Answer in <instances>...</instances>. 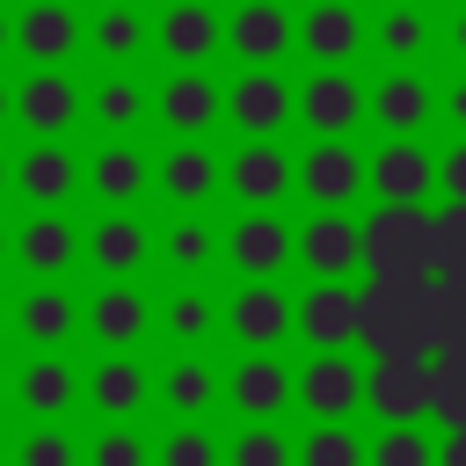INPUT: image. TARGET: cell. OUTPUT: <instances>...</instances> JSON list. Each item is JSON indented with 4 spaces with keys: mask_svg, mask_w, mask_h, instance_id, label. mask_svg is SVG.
<instances>
[{
    "mask_svg": "<svg viewBox=\"0 0 466 466\" xmlns=\"http://www.w3.org/2000/svg\"><path fill=\"white\" fill-rule=\"evenodd\" d=\"M357 240H364V277H386V284L437 277V218H430V204H371V211H357Z\"/></svg>",
    "mask_w": 466,
    "mask_h": 466,
    "instance_id": "1",
    "label": "cell"
},
{
    "mask_svg": "<svg viewBox=\"0 0 466 466\" xmlns=\"http://www.w3.org/2000/svg\"><path fill=\"white\" fill-rule=\"evenodd\" d=\"M371 138H437V66H364Z\"/></svg>",
    "mask_w": 466,
    "mask_h": 466,
    "instance_id": "2",
    "label": "cell"
},
{
    "mask_svg": "<svg viewBox=\"0 0 466 466\" xmlns=\"http://www.w3.org/2000/svg\"><path fill=\"white\" fill-rule=\"evenodd\" d=\"M291 124L306 138H364V66H306L291 80Z\"/></svg>",
    "mask_w": 466,
    "mask_h": 466,
    "instance_id": "3",
    "label": "cell"
},
{
    "mask_svg": "<svg viewBox=\"0 0 466 466\" xmlns=\"http://www.w3.org/2000/svg\"><path fill=\"white\" fill-rule=\"evenodd\" d=\"M357 350L364 357H430L422 342V284H386V277H357Z\"/></svg>",
    "mask_w": 466,
    "mask_h": 466,
    "instance_id": "4",
    "label": "cell"
},
{
    "mask_svg": "<svg viewBox=\"0 0 466 466\" xmlns=\"http://www.w3.org/2000/svg\"><path fill=\"white\" fill-rule=\"evenodd\" d=\"M291 197H306V211H357L364 204V138H306L291 153Z\"/></svg>",
    "mask_w": 466,
    "mask_h": 466,
    "instance_id": "5",
    "label": "cell"
},
{
    "mask_svg": "<svg viewBox=\"0 0 466 466\" xmlns=\"http://www.w3.org/2000/svg\"><path fill=\"white\" fill-rule=\"evenodd\" d=\"M218 124L233 138H284L291 131V73L284 66H233V80H218Z\"/></svg>",
    "mask_w": 466,
    "mask_h": 466,
    "instance_id": "6",
    "label": "cell"
},
{
    "mask_svg": "<svg viewBox=\"0 0 466 466\" xmlns=\"http://www.w3.org/2000/svg\"><path fill=\"white\" fill-rule=\"evenodd\" d=\"M364 66H437V0H364Z\"/></svg>",
    "mask_w": 466,
    "mask_h": 466,
    "instance_id": "7",
    "label": "cell"
},
{
    "mask_svg": "<svg viewBox=\"0 0 466 466\" xmlns=\"http://www.w3.org/2000/svg\"><path fill=\"white\" fill-rule=\"evenodd\" d=\"M364 204H437V138H371Z\"/></svg>",
    "mask_w": 466,
    "mask_h": 466,
    "instance_id": "8",
    "label": "cell"
},
{
    "mask_svg": "<svg viewBox=\"0 0 466 466\" xmlns=\"http://www.w3.org/2000/svg\"><path fill=\"white\" fill-rule=\"evenodd\" d=\"M291 408H306L313 422H350L364 408V357L357 350H306V364H291Z\"/></svg>",
    "mask_w": 466,
    "mask_h": 466,
    "instance_id": "9",
    "label": "cell"
},
{
    "mask_svg": "<svg viewBox=\"0 0 466 466\" xmlns=\"http://www.w3.org/2000/svg\"><path fill=\"white\" fill-rule=\"evenodd\" d=\"M291 58L306 66H364V0H299Z\"/></svg>",
    "mask_w": 466,
    "mask_h": 466,
    "instance_id": "10",
    "label": "cell"
},
{
    "mask_svg": "<svg viewBox=\"0 0 466 466\" xmlns=\"http://www.w3.org/2000/svg\"><path fill=\"white\" fill-rule=\"evenodd\" d=\"M218 335H233L240 350H284L291 342V291H284V277H240L218 299Z\"/></svg>",
    "mask_w": 466,
    "mask_h": 466,
    "instance_id": "11",
    "label": "cell"
},
{
    "mask_svg": "<svg viewBox=\"0 0 466 466\" xmlns=\"http://www.w3.org/2000/svg\"><path fill=\"white\" fill-rule=\"evenodd\" d=\"M291 269H306V277H335V284H357V277H364L357 211H306V218H291Z\"/></svg>",
    "mask_w": 466,
    "mask_h": 466,
    "instance_id": "12",
    "label": "cell"
},
{
    "mask_svg": "<svg viewBox=\"0 0 466 466\" xmlns=\"http://www.w3.org/2000/svg\"><path fill=\"white\" fill-rule=\"evenodd\" d=\"M153 189L175 211H211L226 197V153L211 138H167V153H153Z\"/></svg>",
    "mask_w": 466,
    "mask_h": 466,
    "instance_id": "13",
    "label": "cell"
},
{
    "mask_svg": "<svg viewBox=\"0 0 466 466\" xmlns=\"http://www.w3.org/2000/svg\"><path fill=\"white\" fill-rule=\"evenodd\" d=\"M153 51L167 66H218L226 58V7L218 0H167L153 15Z\"/></svg>",
    "mask_w": 466,
    "mask_h": 466,
    "instance_id": "14",
    "label": "cell"
},
{
    "mask_svg": "<svg viewBox=\"0 0 466 466\" xmlns=\"http://www.w3.org/2000/svg\"><path fill=\"white\" fill-rule=\"evenodd\" d=\"M153 124L167 138H211L218 131V73L211 66H167L153 80Z\"/></svg>",
    "mask_w": 466,
    "mask_h": 466,
    "instance_id": "15",
    "label": "cell"
},
{
    "mask_svg": "<svg viewBox=\"0 0 466 466\" xmlns=\"http://www.w3.org/2000/svg\"><path fill=\"white\" fill-rule=\"evenodd\" d=\"M226 197L240 211H284L291 204V146L284 138H240L226 153Z\"/></svg>",
    "mask_w": 466,
    "mask_h": 466,
    "instance_id": "16",
    "label": "cell"
},
{
    "mask_svg": "<svg viewBox=\"0 0 466 466\" xmlns=\"http://www.w3.org/2000/svg\"><path fill=\"white\" fill-rule=\"evenodd\" d=\"M218 400L240 415V422H277L291 408V364L284 350H240L218 379Z\"/></svg>",
    "mask_w": 466,
    "mask_h": 466,
    "instance_id": "17",
    "label": "cell"
},
{
    "mask_svg": "<svg viewBox=\"0 0 466 466\" xmlns=\"http://www.w3.org/2000/svg\"><path fill=\"white\" fill-rule=\"evenodd\" d=\"M7 116L29 131V138H66L80 124V80L66 66H29L22 87H7Z\"/></svg>",
    "mask_w": 466,
    "mask_h": 466,
    "instance_id": "18",
    "label": "cell"
},
{
    "mask_svg": "<svg viewBox=\"0 0 466 466\" xmlns=\"http://www.w3.org/2000/svg\"><path fill=\"white\" fill-rule=\"evenodd\" d=\"M80 189L102 204V211H138L146 189H153V153L138 138H102L87 160H80Z\"/></svg>",
    "mask_w": 466,
    "mask_h": 466,
    "instance_id": "19",
    "label": "cell"
},
{
    "mask_svg": "<svg viewBox=\"0 0 466 466\" xmlns=\"http://www.w3.org/2000/svg\"><path fill=\"white\" fill-rule=\"evenodd\" d=\"M218 262L233 277H284L291 269V218L284 211H240L218 226Z\"/></svg>",
    "mask_w": 466,
    "mask_h": 466,
    "instance_id": "20",
    "label": "cell"
},
{
    "mask_svg": "<svg viewBox=\"0 0 466 466\" xmlns=\"http://www.w3.org/2000/svg\"><path fill=\"white\" fill-rule=\"evenodd\" d=\"M291 335L306 350H357V284L306 277V291H291Z\"/></svg>",
    "mask_w": 466,
    "mask_h": 466,
    "instance_id": "21",
    "label": "cell"
},
{
    "mask_svg": "<svg viewBox=\"0 0 466 466\" xmlns=\"http://www.w3.org/2000/svg\"><path fill=\"white\" fill-rule=\"evenodd\" d=\"M364 408L379 422H430V357H364Z\"/></svg>",
    "mask_w": 466,
    "mask_h": 466,
    "instance_id": "22",
    "label": "cell"
},
{
    "mask_svg": "<svg viewBox=\"0 0 466 466\" xmlns=\"http://www.w3.org/2000/svg\"><path fill=\"white\" fill-rule=\"evenodd\" d=\"M7 189H22L29 211H66L80 189V153L66 138H29L22 160H7Z\"/></svg>",
    "mask_w": 466,
    "mask_h": 466,
    "instance_id": "23",
    "label": "cell"
},
{
    "mask_svg": "<svg viewBox=\"0 0 466 466\" xmlns=\"http://www.w3.org/2000/svg\"><path fill=\"white\" fill-rule=\"evenodd\" d=\"M226 58L233 66H284L291 58V0H233L226 7Z\"/></svg>",
    "mask_w": 466,
    "mask_h": 466,
    "instance_id": "24",
    "label": "cell"
},
{
    "mask_svg": "<svg viewBox=\"0 0 466 466\" xmlns=\"http://www.w3.org/2000/svg\"><path fill=\"white\" fill-rule=\"evenodd\" d=\"M80 116H87L102 138H131V131H146V116H153V87H146V73H138V66H102V80L80 87Z\"/></svg>",
    "mask_w": 466,
    "mask_h": 466,
    "instance_id": "25",
    "label": "cell"
},
{
    "mask_svg": "<svg viewBox=\"0 0 466 466\" xmlns=\"http://www.w3.org/2000/svg\"><path fill=\"white\" fill-rule=\"evenodd\" d=\"M80 393H87V408H95V415L131 422V415L153 400V364H146L138 350H102V357L80 371Z\"/></svg>",
    "mask_w": 466,
    "mask_h": 466,
    "instance_id": "26",
    "label": "cell"
},
{
    "mask_svg": "<svg viewBox=\"0 0 466 466\" xmlns=\"http://www.w3.org/2000/svg\"><path fill=\"white\" fill-rule=\"evenodd\" d=\"M80 328L102 342V350H138L153 335V299L131 284V277H102V291L80 306Z\"/></svg>",
    "mask_w": 466,
    "mask_h": 466,
    "instance_id": "27",
    "label": "cell"
},
{
    "mask_svg": "<svg viewBox=\"0 0 466 466\" xmlns=\"http://www.w3.org/2000/svg\"><path fill=\"white\" fill-rule=\"evenodd\" d=\"M7 328H22L29 350H66L80 335V299L58 284V277H36L15 306H7Z\"/></svg>",
    "mask_w": 466,
    "mask_h": 466,
    "instance_id": "28",
    "label": "cell"
},
{
    "mask_svg": "<svg viewBox=\"0 0 466 466\" xmlns=\"http://www.w3.org/2000/svg\"><path fill=\"white\" fill-rule=\"evenodd\" d=\"M218 379H226V364H218L211 350H175V357L153 371V393L167 400L175 422H204V415L218 408Z\"/></svg>",
    "mask_w": 466,
    "mask_h": 466,
    "instance_id": "29",
    "label": "cell"
},
{
    "mask_svg": "<svg viewBox=\"0 0 466 466\" xmlns=\"http://www.w3.org/2000/svg\"><path fill=\"white\" fill-rule=\"evenodd\" d=\"M7 44L29 58V66H66L80 51V15L66 0H29L22 15H7Z\"/></svg>",
    "mask_w": 466,
    "mask_h": 466,
    "instance_id": "30",
    "label": "cell"
},
{
    "mask_svg": "<svg viewBox=\"0 0 466 466\" xmlns=\"http://www.w3.org/2000/svg\"><path fill=\"white\" fill-rule=\"evenodd\" d=\"M7 255L29 269V277H66L80 262V226L66 211H29L15 233H7Z\"/></svg>",
    "mask_w": 466,
    "mask_h": 466,
    "instance_id": "31",
    "label": "cell"
},
{
    "mask_svg": "<svg viewBox=\"0 0 466 466\" xmlns=\"http://www.w3.org/2000/svg\"><path fill=\"white\" fill-rule=\"evenodd\" d=\"M80 255L102 269V277H138L153 262V226L138 211H102L87 233H80Z\"/></svg>",
    "mask_w": 466,
    "mask_h": 466,
    "instance_id": "32",
    "label": "cell"
},
{
    "mask_svg": "<svg viewBox=\"0 0 466 466\" xmlns=\"http://www.w3.org/2000/svg\"><path fill=\"white\" fill-rule=\"evenodd\" d=\"M7 400H22V415L36 422H58L80 400V364H66L58 350H36L22 371H7Z\"/></svg>",
    "mask_w": 466,
    "mask_h": 466,
    "instance_id": "33",
    "label": "cell"
},
{
    "mask_svg": "<svg viewBox=\"0 0 466 466\" xmlns=\"http://www.w3.org/2000/svg\"><path fill=\"white\" fill-rule=\"evenodd\" d=\"M153 328L175 350H211V335H218V291L204 277H175V291L153 299Z\"/></svg>",
    "mask_w": 466,
    "mask_h": 466,
    "instance_id": "34",
    "label": "cell"
},
{
    "mask_svg": "<svg viewBox=\"0 0 466 466\" xmlns=\"http://www.w3.org/2000/svg\"><path fill=\"white\" fill-rule=\"evenodd\" d=\"M80 44H87L102 66H138L146 44H153V22H146L138 0H102V7L80 22Z\"/></svg>",
    "mask_w": 466,
    "mask_h": 466,
    "instance_id": "35",
    "label": "cell"
},
{
    "mask_svg": "<svg viewBox=\"0 0 466 466\" xmlns=\"http://www.w3.org/2000/svg\"><path fill=\"white\" fill-rule=\"evenodd\" d=\"M153 255L175 277H211L218 269V218L211 211H167V226H153Z\"/></svg>",
    "mask_w": 466,
    "mask_h": 466,
    "instance_id": "36",
    "label": "cell"
},
{
    "mask_svg": "<svg viewBox=\"0 0 466 466\" xmlns=\"http://www.w3.org/2000/svg\"><path fill=\"white\" fill-rule=\"evenodd\" d=\"M364 466H437V437L422 422H379V437H364Z\"/></svg>",
    "mask_w": 466,
    "mask_h": 466,
    "instance_id": "37",
    "label": "cell"
},
{
    "mask_svg": "<svg viewBox=\"0 0 466 466\" xmlns=\"http://www.w3.org/2000/svg\"><path fill=\"white\" fill-rule=\"evenodd\" d=\"M430 422L437 430H466V350H437L430 357Z\"/></svg>",
    "mask_w": 466,
    "mask_h": 466,
    "instance_id": "38",
    "label": "cell"
},
{
    "mask_svg": "<svg viewBox=\"0 0 466 466\" xmlns=\"http://www.w3.org/2000/svg\"><path fill=\"white\" fill-rule=\"evenodd\" d=\"M291 466H364V437L350 422H313L291 444Z\"/></svg>",
    "mask_w": 466,
    "mask_h": 466,
    "instance_id": "39",
    "label": "cell"
},
{
    "mask_svg": "<svg viewBox=\"0 0 466 466\" xmlns=\"http://www.w3.org/2000/svg\"><path fill=\"white\" fill-rule=\"evenodd\" d=\"M80 466H153V444H146V430H131V422H102V430L80 444Z\"/></svg>",
    "mask_w": 466,
    "mask_h": 466,
    "instance_id": "40",
    "label": "cell"
},
{
    "mask_svg": "<svg viewBox=\"0 0 466 466\" xmlns=\"http://www.w3.org/2000/svg\"><path fill=\"white\" fill-rule=\"evenodd\" d=\"M7 466H80V437L66 422H36V430H22V444L7 451Z\"/></svg>",
    "mask_w": 466,
    "mask_h": 466,
    "instance_id": "41",
    "label": "cell"
},
{
    "mask_svg": "<svg viewBox=\"0 0 466 466\" xmlns=\"http://www.w3.org/2000/svg\"><path fill=\"white\" fill-rule=\"evenodd\" d=\"M226 466H291V437L277 422H240L226 437Z\"/></svg>",
    "mask_w": 466,
    "mask_h": 466,
    "instance_id": "42",
    "label": "cell"
},
{
    "mask_svg": "<svg viewBox=\"0 0 466 466\" xmlns=\"http://www.w3.org/2000/svg\"><path fill=\"white\" fill-rule=\"evenodd\" d=\"M153 466H226V444H218L204 422H175V430L153 444Z\"/></svg>",
    "mask_w": 466,
    "mask_h": 466,
    "instance_id": "43",
    "label": "cell"
},
{
    "mask_svg": "<svg viewBox=\"0 0 466 466\" xmlns=\"http://www.w3.org/2000/svg\"><path fill=\"white\" fill-rule=\"evenodd\" d=\"M430 218H437V277L466 284V204H430Z\"/></svg>",
    "mask_w": 466,
    "mask_h": 466,
    "instance_id": "44",
    "label": "cell"
},
{
    "mask_svg": "<svg viewBox=\"0 0 466 466\" xmlns=\"http://www.w3.org/2000/svg\"><path fill=\"white\" fill-rule=\"evenodd\" d=\"M437 138H466V66H437Z\"/></svg>",
    "mask_w": 466,
    "mask_h": 466,
    "instance_id": "45",
    "label": "cell"
},
{
    "mask_svg": "<svg viewBox=\"0 0 466 466\" xmlns=\"http://www.w3.org/2000/svg\"><path fill=\"white\" fill-rule=\"evenodd\" d=\"M437 204H466V138H437Z\"/></svg>",
    "mask_w": 466,
    "mask_h": 466,
    "instance_id": "46",
    "label": "cell"
},
{
    "mask_svg": "<svg viewBox=\"0 0 466 466\" xmlns=\"http://www.w3.org/2000/svg\"><path fill=\"white\" fill-rule=\"evenodd\" d=\"M437 66H466V0H437Z\"/></svg>",
    "mask_w": 466,
    "mask_h": 466,
    "instance_id": "47",
    "label": "cell"
},
{
    "mask_svg": "<svg viewBox=\"0 0 466 466\" xmlns=\"http://www.w3.org/2000/svg\"><path fill=\"white\" fill-rule=\"evenodd\" d=\"M444 284H451V342L444 350H466V284L459 277H444Z\"/></svg>",
    "mask_w": 466,
    "mask_h": 466,
    "instance_id": "48",
    "label": "cell"
},
{
    "mask_svg": "<svg viewBox=\"0 0 466 466\" xmlns=\"http://www.w3.org/2000/svg\"><path fill=\"white\" fill-rule=\"evenodd\" d=\"M437 466H466V430H437Z\"/></svg>",
    "mask_w": 466,
    "mask_h": 466,
    "instance_id": "49",
    "label": "cell"
},
{
    "mask_svg": "<svg viewBox=\"0 0 466 466\" xmlns=\"http://www.w3.org/2000/svg\"><path fill=\"white\" fill-rule=\"evenodd\" d=\"M0 197H7V153H0Z\"/></svg>",
    "mask_w": 466,
    "mask_h": 466,
    "instance_id": "50",
    "label": "cell"
},
{
    "mask_svg": "<svg viewBox=\"0 0 466 466\" xmlns=\"http://www.w3.org/2000/svg\"><path fill=\"white\" fill-rule=\"evenodd\" d=\"M0 124H7V80H0Z\"/></svg>",
    "mask_w": 466,
    "mask_h": 466,
    "instance_id": "51",
    "label": "cell"
},
{
    "mask_svg": "<svg viewBox=\"0 0 466 466\" xmlns=\"http://www.w3.org/2000/svg\"><path fill=\"white\" fill-rule=\"evenodd\" d=\"M0 408H7V371H0Z\"/></svg>",
    "mask_w": 466,
    "mask_h": 466,
    "instance_id": "52",
    "label": "cell"
},
{
    "mask_svg": "<svg viewBox=\"0 0 466 466\" xmlns=\"http://www.w3.org/2000/svg\"><path fill=\"white\" fill-rule=\"evenodd\" d=\"M0 51H7V15H0Z\"/></svg>",
    "mask_w": 466,
    "mask_h": 466,
    "instance_id": "53",
    "label": "cell"
},
{
    "mask_svg": "<svg viewBox=\"0 0 466 466\" xmlns=\"http://www.w3.org/2000/svg\"><path fill=\"white\" fill-rule=\"evenodd\" d=\"M0 262H7V226H0Z\"/></svg>",
    "mask_w": 466,
    "mask_h": 466,
    "instance_id": "54",
    "label": "cell"
},
{
    "mask_svg": "<svg viewBox=\"0 0 466 466\" xmlns=\"http://www.w3.org/2000/svg\"><path fill=\"white\" fill-rule=\"evenodd\" d=\"M0 335H7V299H0Z\"/></svg>",
    "mask_w": 466,
    "mask_h": 466,
    "instance_id": "55",
    "label": "cell"
},
{
    "mask_svg": "<svg viewBox=\"0 0 466 466\" xmlns=\"http://www.w3.org/2000/svg\"><path fill=\"white\" fill-rule=\"evenodd\" d=\"M0 466H7V437H0Z\"/></svg>",
    "mask_w": 466,
    "mask_h": 466,
    "instance_id": "56",
    "label": "cell"
}]
</instances>
